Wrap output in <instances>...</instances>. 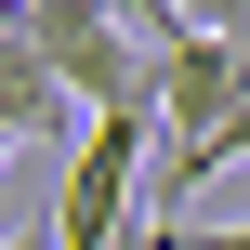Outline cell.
Returning a JSON list of instances; mask_svg holds the SVG:
<instances>
[{
    "label": "cell",
    "instance_id": "cell-1",
    "mask_svg": "<svg viewBox=\"0 0 250 250\" xmlns=\"http://www.w3.org/2000/svg\"><path fill=\"white\" fill-rule=\"evenodd\" d=\"M26 53L53 66L66 105H92V119H158V66H145V40L119 26V0H26Z\"/></svg>",
    "mask_w": 250,
    "mask_h": 250
},
{
    "label": "cell",
    "instance_id": "cell-2",
    "mask_svg": "<svg viewBox=\"0 0 250 250\" xmlns=\"http://www.w3.org/2000/svg\"><path fill=\"white\" fill-rule=\"evenodd\" d=\"M66 119V92H53V66L26 53V40H0V132H53Z\"/></svg>",
    "mask_w": 250,
    "mask_h": 250
},
{
    "label": "cell",
    "instance_id": "cell-3",
    "mask_svg": "<svg viewBox=\"0 0 250 250\" xmlns=\"http://www.w3.org/2000/svg\"><path fill=\"white\" fill-rule=\"evenodd\" d=\"M171 250H250V224H171Z\"/></svg>",
    "mask_w": 250,
    "mask_h": 250
},
{
    "label": "cell",
    "instance_id": "cell-4",
    "mask_svg": "<svg viewBox=\"0 0 250 250\" xmlns=\"http://www.w3.org/2000/svg\"><path fill=\"white\" fill-rule=\"evenodd\" d=\"M0 40H26V0H0Z\"/></svg>",
    "mask_w": 250,
    "mask_h": 250
},
{
    "label": "cell",
    "instance_id": "cell-5",
    "mask_svg": "<svg viewBox=\"0 0 250 250\" xmlns=\"http://www.w3.org/2000/svg\"><path fill=\"white\" fill-rule=\"evenodd\" d=\"M0 250H53V224H26V237H0Z\"/></svg>",
    "mask_w": 250,
    "mask_h": 250
},
{
    "label": "cell",
    "instance_id": "cell-6",
    "mask_svg": "<svg viewBox=\"0 0 250 250\" xmlns=\"http://www.w3.org/2000/svg\"><path fill=\"white\" fill-rule=\"evenodd\" d=\"M0 171H13V132H0Z\"/></svg>",
    "mask_w": 250,
    "mask_h": 250
}]
</instances>
